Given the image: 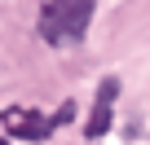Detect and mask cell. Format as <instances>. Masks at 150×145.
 I'll return each mask as SVG.
<instances>
[{"mask_svg":"<svg viewBox=\"0 0 150 145\" xmlns=\"http://www.w3.org/2000/svg\"><path fill=\"white\" fill-rule=\"evenodd\" d=\"M88 22H93V0H49L40 9V35L53 48L84 40Z\"/></svg>","mask_w":150,"mask_h":145,"instance_id":"6da1fadb","label":"cell"},{"mask_svg":"<svg viewBox=\"0 0 150 145\" xmlns=\"http://www.w3.org/2000/svg\"><path fill=\"white\" fill-rule=\"evenodd\" d=\"M115 97H119V79H102V88H97V101H93V114H88V123H84V136H88V141L106 136V127H110V106H115Z\"/></svg>","mask_w":150,"mask_h":145,"instance_id":"7a4b0ae2","label":"cell"},{"mask_svg":"<svg viewBox=\"0 0 150 145\" xmlns=\"http://www.w3.org/2000/svg\"><path fill=\"white\" fill-rule=\"evenodd\" d=\"M5 123L18 141H44L53 132V114H35V110H5Z\"/></svg>","mask_w":150,"mask_h":145,"instance_id":"3957f363","label":"cell"},{"mask_svg":"<svg viewBox=\"0 0 150 145\" xmlns=\"http://www.w3.org/2000/svg\"><path fill=\"white\" fill-rule=\"evenodd\" d=\"M71 119H75V106H71V101H62V110L53 114V123H71Z\"/></svg>","mask_w":150,"mask_h":145,"instance_id":"277c9868","label":"cell"}]
</instances>
